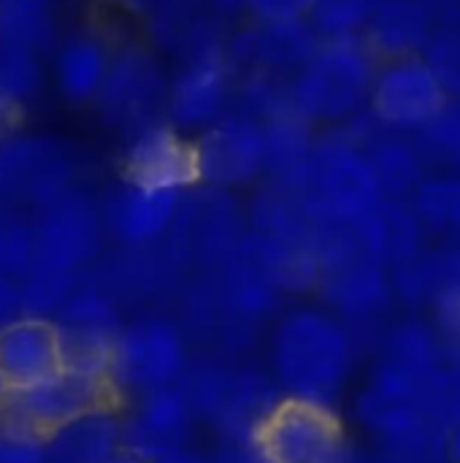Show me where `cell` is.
I'll use <instances>...</instances> for the list:
<instances>
[{"label": "cell", "instance_id": "obj_4", "mask_svg": "<svg viewBox=\"0 0 460 463\" xmlns=\"http://www.w3.org/2000/svg\"><path fill=\"white\" fill-rule=\"evenodd\" d=\"M252 450L258 463H342L347 429L328 402L293 393L263 410L252 426Z\"/></svg>", "mask_w": 460, "mask_h": 463}, {"label": "cell", "instance_id": "obj_21", "mask_svg": "<svg viewBox=\"0 0 460 463\" xmlns=\"http://www.w3.org/2000/svg\"><path fill=\"white\" fill-rule=\"evenodd\" d=\"M426 233L455 236L460 233V171L437 168L418 184L409 198Z\"/></svg>", "mask_w": 460, "mask_h": 463}, {"label": "cell", "instance_id": "obj_31", "mask_svg": "<svg viewBox=\"0 0 460 463\" xmlns=\"http://www.w3.org/2000/svg\"><path fill=\"white\" fill-rule=\"evenodd\" d=\"M439 27H460V0H423Z\"/></svg>", "mask_w": 460, "mask_h": 463}, {"label": "cell", "instance_id": "obj_23", "mask_svg": "<svg viewBox=\"0 0 460 463\" xmlns=\"http://www.w3.org/2000/svg\"><path fill=\"white\" fill-rule=\"evenodd\" d=\"M380 3L382 0H317L309 19L323 41L355 38L366 33Z\"/></svg>", "mask_w": 460, "mask_h": 463}, {"label": "cell", "instance_id": "obj_28", "mask_svg": "<svg viewBox=\"0 0 460 463\" xmlns=\"http://www.w3.org/2000/svg\"><path fill=\"white\" fill-rule=\"evenodd\" d=\"M22 125H24V109H22V103L14 95L0 92V144L8 141L14 133H19Z\"/></svg>", "mask_w": 460, "mask_h": 463}, {"label": "cell", "instance_id": "obj_6", "mask_svg": "<svg viewBox=\"0 0 460 463\" xmlns=\"http://www.w3.org/2000/svg\"><path fill=\"white\" fill-rule=\"evenodd\" d=\"M450 95L423 54L382 60L374 76L369 114L393 133L418 136L447 106Z\"/></svg>", "mask_w": 460, "mask_h": 463}, {"label": "cell", "instance_id": "obj_10", "mask_svg": "<svg viewBox=\"0 0 460 463\" xmlns=\"http://www.w3.org/2000/svg\"><path fill=\"white\" fill-rule=\"evenodd\" d=\"M323 35L312 19L247 22L228 38V54L239 73H268L293 79L320 49Z\"/></svg>", "mask_w": 460, "mask_h": 463}, {"label": "cell", "instance_id": "obj_11", "mask_svg": "<svg viewBox=\"0 0 460 463\" xmlns=\"http://www.w3.org/2000/svg\"><path fill=\"white\" fill-rule=\"evenodd\" d=\"M182 339L160 320H144L119 331L114 350V380L141 391H160L182 369Z\"/></svg>", "mask_w": 460, "mask_h": 463}, {"label": "cell", "instance_id": "obj_32", "mask_svg": "<svg viewBox=\"0 0 460 463\" xmlns=\"http://www.w3.org/2000/svg\"><path fill=\"white\" fill-rule=\"evenodd\" d=\"M100 463H155L152 458H146V456H141L138 450H133V448H119L117 453H111L106 461H100Z\"/></svg>", "mask_w": 460, "mask_h": 463}, {"label": "cell", "instance_id": "obj_25", "mask_svg": "<svg viewBox=\"0 0 460 463\" xmlns=\"http://www.w3.org/2000/svg\"><path fill=\"white\" fill-rule=\"evenodd\" d=\"M450 100H460V27H439L423 52Z\"/></svg>", "mask_w": 460, "mask_h": 463}, {"label": "cell", "instance_id": "obj_2", "mask_svg": "<svg viewBox=\"0 0 460 463\" xmlns=\"http://www.w3.org/2000/svg\"><path fill=\"white\" fill-rule=\"evenodd\" d=\"M380 57L363 35L328 38L290 79L293 109L314 128H342L369 109Z\"/></svg>", "mask_w": 460, "mask_h": 463}, {"label": "cell", "instance_id": "obj_27", "mask_svg": "<svg viewBox=\"0 0 460 463\" xmlns=\"http://www.w3.org/2000/svg\"><path fill=\"white\" fill-rule=\"evenodd\" d=\"M0 463H49L46 442L0 431Z\"/></svg>", "mask_w": 460, "mask_h": 463}, {"label": "cell", "instance_id": "obj_16", "mask_svg": "<svg viewBox=\"0 0 460 463\" xmlns=\"http://www.w3.org/2000/svg\"><path fill=\"white\" fill-rule=\"evenodd\" d=\"M385 201H409L428 176L431 163L415 136L377 128L363 144Z\"/></svg>", "mask_w": 460, "mask_h": 463}, {"label": "cell", "instance_id": "obj_30", "mask_svg": "<svg viewBox=\"0 0 460 463\" xmlns=\"http://www.w3.org/2000/svg\"><path fill=\"white\" fill-rule=\"evenodd\" d=\"M437 309H439L445 326L460 336V282L437 293Z\"/></svg>", "mask_w": 460, "mask_h": 463}, {"label": "cell", "instance_id": "obj_7", "mask_svg": "<svg viewBox=\"0 0 460 463\" xmlns=\"http://www.w3.org/2000/svg\"><path fill=\"white\" fill-rule=\"evenodd\" d=\"M279 366L282 374L301 388L304 396L323 399L325 391L339 385L347 369V336L320 312H298L279 331Z\"/></svg>", "mask_w": 460, "mask_h": 463}, {"label": "cell", "instance_id": "obj_15", "mask_svg": "<svg viewBox=\"0 0 460 463\" xmlns=\"http://www.w3.org/2000/svg\"><path fill=\"white\" fill-rule=\"evenodd\" d=\"M190 193L125 184L111 209V225L125 244L144 247L163 239L182 217Z\"/></svg>", "mask_w": 460, "mask_h": 463}, {"label": "cell", "instance_id": "obj_19", "mask_svg": "<svg viewBox=\"0 0 460 463\" xmlns=\"http://www.w3.org/2000/svg\"><path fill=\"white\" fill-rule=\"evenodd\" d=\"M125 448V426L117 423L114 410L92 412L46 442L52 463H100Z\"/></svg>", "mask_w": 460, "mask_h": 463}, {"label": "cell", "instance_id": "obj_18", "mask_svg": "<svg viewBox=\"0 0 460 463\" xmlns=\"http://www.w3.org/2000/svg\"><path fill=\"white\" fill-rule=\"evenodd\" d=\"M184 429H187L184 402L171 391H152V396L144 402V407L125 429V445L157 461L168 453H176Z\"/></svg>", "mask_w": 460, "mask_h": 463}, {"label": "cell", "instance_id": "obj_1", "mask_svg": "<svg viewBox=\"0 0 460 463\" xmlns=\"http://www.w3.org/2000/svg\"><path fill=\"white\" fill-rule=\"evenodd\" d=\"M274 182L285 184L320 220L331 222L352 225L385 201L366 149L339 128L320 136L312 155L293 174Z\"/></svg>", "mask_w": 460, "mask_h": 463}, {"label": "cell", "instance_id": "obj_26", "mask_svg": "<svg viewBox=\"0 0 460 463\" xmlns=\"http://www.w3.org/2000/svg\"><path fill=\"white\" fill-rule=\"evenodd\" d=\"M314 5L317 0H244V14L252 22H301Z\"/></svg>", "mask_w": 460, "mask_h": 463}, {"label": "cell", "instance_id": "obj_29", "mask_svg": "<svg viewBox=\"0 0 460 463\" xmlns=\"http://www.w3.org/2000/svg\"><path fill=\"white\" fill-rule=\"evenodd\" d=\"M24 315V298H22V288L11 285L3 274H0V328L16 317Z\"/></svg>", "mask_w": 460, "mask_h": 463}, {"label": "cell", "instance_id": "obj_14", "mask_svg": "<svg viewBox=\"0 0 460 463\" xmlns=\"http://www.w3.org/2000/svg\"><path fill=\"white\" fill-rule=\"evenodd\" d=\"M437 30L439 24L423 0H382L363 38L382 62L423 54Z\"/></svg>", "mask_w": 460, "mask_h": 463}, {"label": "cell", "instance_id": "obj_22", "mask_svg": "<svg viewBox=\"0 0 460 463\" xmlns=\"http://www.w3.org/2000/svg\"><path fill=\"white\" fill-rule=\"evenodd\" d=\"M111 62L106 49L92 41V38H81L73 41L62 57H60V81L62 90L76 98V100H87L103 92L106 79H108Z\"/></svg>", "mask_w": 460, "mask_h": 463}, {"label": "cell", "instance_id": "obj_34", "mask_svg": "<svg viewBox=\"0 0 460 463\" xmlns=\"http://www.w3.org/2000/svg\"><path fill=\"white\" fill-rule=\"evenodd\" d=\"M450 453H453V461L460 463V423H455V431L450 437Z\"/></svg>", "mask_w": 460, "mask_h": 463}, {"label": "cell", "instance_id": "obj_9", "mask_svg": "<svg viewBox=\"0 0 460 463\" xmlns=\"http://www.w3.org/2000/svg\"><path fill=\"white\" fill-rule=\"evenodd\" d=\"M125 184L192 193L203 187L198 138L171 119L144 125L122 157Z\"/></svg>", "mask_w": 460, "mask_h": 463}, {"label": "cell", "instance_id": "obj_3", "mask_svg": "<svg viewBox=\"0 0 460 463\" xmlns=\"http://www.w3.org/2000/svg\"><path fill=\"white\" fill-rule=\"evenodd\" d=\"M119 385L111 374L62 369L30 388H14L0 399V431L49 442L70 423L117 410Z\"/></svg>", "mask_w": 460, "mask_h": 463}, {"label": "cell", "instance_id": "obj_33", "mask_svg": "<svg viewBox=\"0 0 460 463\" xmlns=\"http://www.w3.org/2000/svg\"><path fill=\"white\" fill-rule=\"evenodd\" d=\"M209 5H214L222 14H233V11H244V0H209Z\"/></svg>", "mask_w": 460, "mask_h": 463}, {"label": "cell", "instance_id": "obj_5", "mask_svg": "<svg viewBox=\"0 0 460 463\" xmlns=\"http://www.w3.org/2000/svg\"><path fill=\"white\" fill-rule=\"evenodd\" d=\"M239 71L228 54V38L190 49L168 81L165 119L190 136L220 122L236 103Z\"/></svg>", "mask_w": 460, "mask_h": 463}, {"label": "cell", "instance_id": "obj_13", "mask_svg": "<svg viewBox=\"0 0 460 463\" xmlns=\"http://www.w3.org/2000/svg\"><path fill=\"white\" fill-rule=\"evenodd\" d=\"M95 241H98V220L92 209L81 201L60 203L35 233L33 269L70 274L84 258H89Z\"/></svg>", "mask_w": 460, "mask_h": 463}, {"label": "cell", "instance_id": "obj_8", "mask_svg": "<svg viewBox=\"0 0 460 463\" xmlns=\"http://www.w3.org/2000/svg\"><path fill=\"white\" fill-rule=\"evenodd\" d=\"M198 138L203 184L220 190L249 187L268 179V149L263 122L241 109H230Z\"/></svg>", "mask_w": 460, "mask_h": 463}, {"label": "cell", "instance_id": "obj_36", "mask_svg": "<svg viewBox=\"0 0 460 463\" xmlns=\"http://www.w3.org/2000/svg\"><path fill=\"white\" fill-rule=\"evenodd\" d=\"M49 463H52V461H49Z\"/></svg>", "mask_w": 460, "mask_h": 463}, {"label": "cell", "instance_id": "obj_17", "mask_svg": "<svg viewBox=\"0 0 460 463\" xmlns=\"http://www.w3.org/2000/svg\"><path fill=\"white\" fill-rule=\"evenodd\" d=\"M111 111L119 114L122 119H133L144 125H152V111L168 103V84L157 68L144 54H130L119 60L106 79V87L100 92Z\"/></svg>", "mask_w": 460, "mask_h": 463}, {"label": "cell", "instance_id": "obj_24", "mask_svg": "<svg viewBox=\"0 0 460 463\" xmlns=\"http://www.w3.org/2000/svg\"><path fill=\"white\" fill-rule=\"evenodd\" d=\"M415 138L420 141L431 165L460 171V100H447L437 119Z\"/></svg>", "mask_w": 460, "mask_h": 463}, {"label": "cell", "instance_id": "obj_35", "mask_svg": "<svg viewBox=\"0 0 460 463\" xmlns=\"http://www.w3.org/2000/svg\"><path fill=\"white\" fill-rule=\"evenodd\" d=\"M8 391H11V388H8V383H5V377H3V372H0V399H3Z\"/></svg>", "mask_w": 460, "mask_h": 463}, {"label": "cell", "instance_id": "obj_12", "mask_svg": "<svg viewBox=\"0 0 460 463\" xmlns=\"http://www.w3.org/2000/svg\"><path fill=\"white\" fill-rule=\"evenodd\" d=\"M62 369V336L52 317L22 315L0 328V372L11 391L43 383Z\"/></svg>", "mask_w": 460, "mask_h": 463}, {"label": "cell", "instance_id": "obj_20", "mask_svg": "<svg viewBox=\"0 0 460 463\" xmlns=\"http://www.w3.org/2000/svg\"><path fill=\"white\" fill-rule=\"evenodd\" d=\"M263 130L268 149V179L293 174L320 141L317 128L306 122L293 106L263 119Z\"/></svg>", "mask_w": 460, "mask_h": 463}]
</instances>
